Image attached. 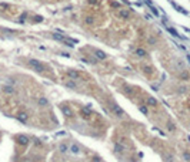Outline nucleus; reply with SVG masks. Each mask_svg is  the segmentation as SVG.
I'll return each mask as SVG.
<instances>
[{"label": "nucleus", "instance_id": "nucleus-1", "mask_svg": "<svg viewBox=\"0 0 190 162\" xmlns=\"http://www.w3.org/2000/svg\"><path fill=\"white\" fill-rule=\"evenodd\" d=\"M110 110L113 111V114H114V115H117V117H123V115H124L123 108H121V107H119V105H117L116 102H113V101L110 102Z\"/></svg>", "mask_w": 190, "mask_h": 162}, {"label": "nucleus", "instance_id": "nucleus-2", "mask_svg": "<svg viewBox=\"0 0 190 162\" xmlns=\"http://www.w3.org/2000/svg\"><path fill=\"white\" fill-rule=\"evenodd\" d=\"M17 144L21 146H26L29 145V138H27V135H24V134H21V135H17Z\"/></svg>", "mask_w": 190, "mask_h": 162}, {"label": "nucleus", "instance_id": "nucleus-3", "mask_svg": "<svg viewBox=\"0 0 190 162\" xmlns=\"http://www.w3.org/2000/svg\"><path fill=\"white\" fill-rule=\"evenodd\" d=\"M30 65H32L35 70H37L39 73H42V71H43V64H42V63H39L37 60H30Z\"/></svg>", "mask_w": 190, "mask_h": 162}, {"label": "nucleus", "instance_id": "nucleus-4", "mask_svg": "<svg viewBox=\"0 0 190 162\" xmlns=\"http://www.w3.org/2000/svg\"><path fill=\"white\" fill-rule=\"evenodd\" d=\"M69 151L73 154V155H79V154H80V146L77 145V144H73V145H70Z\"/></svg>", "mask_w": 190, "mask_h": 162}, {"label": "nucleus", "instance_id": "nucleus-5", "mask_svg": "<svg viewBox=\"0 0 190 162\" xmlns=\"http://www.w3.org/2000/svg\"><path fill=\"white\" fill-rule=\"evenodd\" d=\"M113 149H114V152H116V154H123V152H124V146L121 145L120 142L114 144V148H113Z\"/></svg>", "mask_w": 190, "mask_h": 162}, {"label": "nucleus", "instance_id": "nucleus-6", "mask_svg": "<svg viewBox=\"0 0 190 162\" xmlns=\"http://www.w3.org/2000/svg\"><path fill=\"white\" fill-rule=\"evenodd\" d=\"M17 119L21 122V124H26V122H27V114L26 113H19Z\"/></svg>", "mask_w": 190, "mask_h": 162}, {"label": "nucleus", "instance_id": "nucleus-7", "mask_svg": "<svg viewBox=\"0 0 190 162\" xmlns=\"http://www.w3.org/2000/svg\"><path fill=\"white\" fill-rule=\"evenodd\" d=\"M70 149V146L67 145V144H66V142H62V144H60V145H59V151H60V152H62V154H66V152H67V151H69Z\"/></svg>", "mask_w": 190, "mask_h": 162}, {"label": "nucleus", "instance_id": "nucleus-8", "mask_svg": "<svg viewBox=\"0 0 190 162\" xmlns=\"http://www.w3.org/2000/svg\"><path fill=\"white\" fill-rule=\"evenodd\" d=\"M67 76H69L71 80H77V78H79V73L74 71V70H69V71H67Z\"/></svg>", "mask_w": 190, "mask_h": 162}, {"label": "nucleus", "instance_id": "nucleus-9", "mask_svg": "<svg viewBox=\"0 0 190 162\" xmlns=\"http://www.w3.org/2000/svg\"><path fill=\"white\" fill-rule=\"evenodd\" d=\"M94 54H96V57H97L99 60H104V58H106V53L102 51V50H96Z\"/></svg>", "mask_w": 190, "mask_h": 162}, {"label": "nucleus", "instance_id": "nucleus-10", "mask_svg": "<svg viewBox=\"0 0 190 162\" xmlns=\"http://www.w3.org/2000/svg\"><path fill=\"white\" fill-rule=\"evenodd\" d=\"M37 104H39L40 107H47V105H49V101H47V98L42 97V98H39V101H37Z\"/></svg>", "mask_w": 190, "mask_h": 162}, {"label": "nucleus", "instance_id": "nucleus-11", "mask_svg": "<svg viewBox=\"0 0 190 162\" xmlns=\"http://www.w3.org/2000/svg\"><path fill=\"white\" fill-rule=\"evenodd\" d=\"M3 91H4L6 94H15V88H13L12 85H4Z\"/></svg>", "mask_w": 190, "mask_h": 162}, {"label": "nucleus", "instance_id": "nucleus-12", "mask_svg": "<svg viewBox=\"0 0 190 162\" xmlns=\"http://www.w3.org/2000/svg\"><path fill=\"white\" fill-rule=\"evenodd\" d=\"M146 102H147V105H150V107H157V101H156L153 97H149Z\"/></svg>", "mask_w": 190, "mask_h": 162}, {"label": "nucleus", "instance_id": "nucleus-13", "mask_svg": "<svg viewBox=\"0 0 190 162\" xmlns=\"http://www.w3.org/2000/svg\"><path fill=\"white\" fill-rule=\"evenodd\" d=\"M82 115H83L85 118H90V115H92V110H89V108H83V110H82Z\"/></svg>", "mask_w": 190, "mask_h": 162}, {"label": "nucleus", "instance_id": "nucleus-14", "mask_svg": "<svg viewBox=\"0 0 190 162\" xmlns=\"http://www.w3.org/2000/svg\"><path fill=\"white\" fill-rule=\"evenodd\" d=\"M63 113H64L66 117H73V113H71V110L69 107H63Z\"/></svg>", "mask_w": 190, "mask_h": 162}, {"label": "nucleus", "instance_id": "nucleus-15", "mask_svg": "<svg viewBox=\"0 0 190 162\" xmlns=\"http://www.w3.org/2000/svg\"><path fill=\"white\" fill-rule=\"evenodd\" d=\"M66 87L70 88V90H76V88H77V85H76L73 81H67V82H66Z\"/></svg>", "mask_w": 190, "mask_h": 162}, {"label": "nucleus", "instance_id": "nucleus-16", "mask_svg": "<svg viewBox=\"0 0 190 162\" xmlns=\"http://www.w3.org/2000/svg\"><path fill=\"white\" fill-rule=\"evenodd\" d=\"M166 127H167V130L169 131H174L176 130V125H174V124H173V122H170V121H169V122H167V124H166Z\"/></svg>", "mask_w": 190, "mask_h": 162}, {"label": "nucleus", "instance_id": "nucleus-17", "mask_svg": "<svg viewBox=\"0 0 190 162\" xmlns=\"http://www.w3.org/2000/svg\"><path fill=\"white\" fill-rule=\"evenodd\" d=\"M136 56H139V57H144V56H146V51L141 50V49H139V50H136Z\"/></svg>", "mask_w": 190, "mask_h": 162}, {"label": "nucleus", "instance_id": "nucleus-18", "mask_svg": "<svg viewBox=\"0 0 190 162\" xmlns=\"http://www.w3.org/2000/svg\"><path fill=\"white\" fill-rule=\"evenodd\" d=\"M139 110H140V111H141L143 114H147V113H149V108H147V107H144V105H140V107H139Z\"/></svg>", "mask_w": 190, "mask_h": 162}, {"label": "nucleus", "instance_id": "nucleus-19", "mask_svg": "<svg viewBox=\"0 0 190 162\" xmlns=\"http://www.w3.org/2000/svg\"><path fill=\"white\" fill-rule=\"evenodd\" d=\"M183 159L190 162V152H183Z\"/></svg>", "mask_w": 190, "mask_h": 162}, {"label": "nucleus", "instance_id": "nucleus-20", "mask_svg": "<svg viewBox=\"0 0 190 162\" xmlns=\"http://www.w3.org/2000/svg\"><path fill=\"white\" fill-rule=\"evenodd\" d=\"M180 77H182V80H189V74L187 73H182Z\"/></svg>", "mask_w": 190, "mask_h": 162}, {"label": "nucleus", "instance_id": "nucleus-21", "mask_svg": "<svg viewBox=\"0 0 190 162\" xmlns=\"http://www.w3.org/2000/svg\"><path fill=\"white\" fill-rule=\"evenodd\" d=\"M33 141H35L36 146H42V141H40V139H33Z\"/></svg>", "mask_w": 190, "mask_h": 162}, {"label": "nucleus", "instance_id": "nucleus-22", "mask_svg": "<svg viewBox=\"0 0 190 162\" xmlns=\"http://www.w3.org/2000/svg\"><path fill=\"white\" fill-rule=\"evenodd\" d=\"M93 161H94V162H100V159H99L97 157H94V159H93Z\"/></svg>", "mask_w": 190, "mask_h": 162}]
</instances>
